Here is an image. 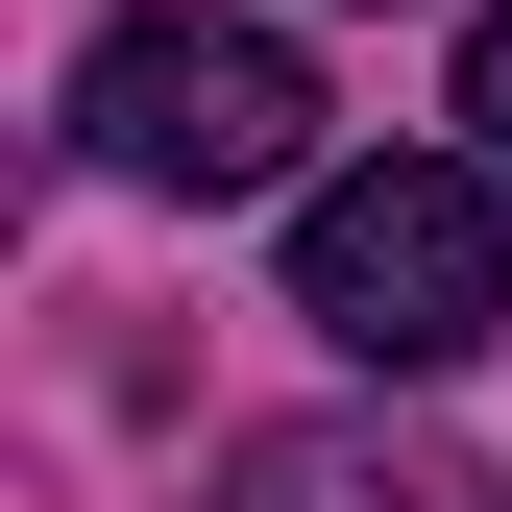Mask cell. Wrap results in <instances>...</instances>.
<instances>
[{
  "label": "cell",
  "instance_id": "1",
  "mask_svg": "<svg viewBox=\"0 0 512 512\" xmlns=\"http://www.w3.org/2000/svg\"><path fill=\"white\" fill-rule=\"evenodd\" d=\"M293 317L342 366H488L512 342V171L488 147H391L293 196Z\"/></svg>",
  "mask_w": 512,
  "mask_h": 512
},
{
  "label": "cell",
  "instance_id": "2",
  "mask_svg": "<svg viewBox=\"0 0 512 512\" xmlns=\"http://www.w3.org/2000/svg\"><path fill=\"white\" fill-rule=\"evenodd\" d=\"M74 171H122V196H317V74H293V25H196V0L98 25V49H74Z\"/></svg>",
  "mask_w": 512,
  "mask_h": 512
},
{
  "label": "cell",
  "instance_id": "3",
  "mask_svg": "<svg viewBox=\"0 0 512 512\" xmlns=\"http://www.w3.org/2000/svg\"><path fill=\"white\" fill-rule=\"evenodd\" d=\"M220 512H464V488H439L415 439H244Z\"/></svg>",
  "mask_w": 512,
  "mask_h": 512
},
{
  "label": "cell",
  "instance_id": "4",
  "mask_svg": "<svg viewBox=\"0 0 512 512\" xmlns=\"http://www.w3.org/2000/svg\"><path fill=\"white\" fill-rule=\"evenodd\" d=\"M464 122H488V171H512V0L464 25Z\"/></svg>",
  "mask_w": 512,
  "mask_h": 512
}]
</instances>
